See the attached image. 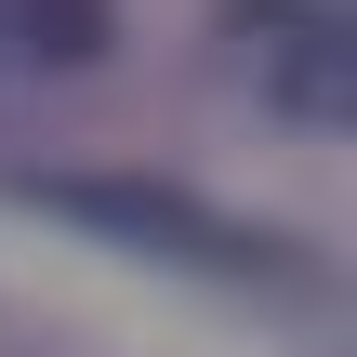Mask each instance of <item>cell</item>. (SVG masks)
I'll use <instances>...</instances> for the list:
<instances>
[{"label": "cell", "instance_id": "7a4b0ae2", "mask_svg": "<svg viewBox=\"0 0 357 357\" xmlns=\"http://www.w3.org/2000/svg\"><path fill=\"white\" fill-rule=\"evenodd\" d=\"M238 53L265 66V93H278L291 119H344L357 106V40L331 13H305V0H252V13H238Z\"/></svg>", "mask_w": 357, "mask_h": 357}, {"label": "cell", "instance_id": "3957f363", "mask_svg": "<svg viewBox=\"0 0 357 357\" xmlns=\"http://www.w3.org/2000/svg\"><path fill=\"white\" fill-rule=\"evenodd\" d=\"M13 26H26V53H40V66H93V40H106V0H26Z\"/></svg>", "mask_w": 357, "mask_h": 357}, {"label": "cell", "instance_id": "6da1fadb", "mask_svg": "<svg viewBox=\"0 0 357 357\" xmlns=\"http://www.w3.org/2000/svg\"><path fill=\"white\" fill-rule=\"evenodd\" d=\"M26 199H40V212H66V225H93V238H132V252H159V265L278 278V238H252V225H225V212L172 199V185H93V172H53V185H26Z\"/></svg>", "mask_w": 357, "mask_h": 357}]
</instances>
